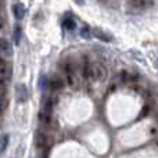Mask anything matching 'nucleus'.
<instances>
[{
    "label": "nucleus",
    "mask_w": 158,
    "mask_h": 158,
    "mask_svg": "<svg viewBox=\"0 0 158 158\" xmlns=\"http://www.w3.org/2000/svg\"><path fill=\"white\" fill-rule=\"evenodd\" d=\"M21 35H22L21 27L15 25V27H14V42H15V44H19V42H21Z\"/></svg>",
    "instance_id": "1a4fd4ad"
},
{
    "label": "nucleus",
    "mask_w": 158,
    "mask_h": 158,
    "mask_svg": "<svg viewBox=\"0 0 158 158\" xmlns=\"http://www.w3.org/2000/svg\"><path fill=\"white\" fill-rule=\"evenodd\" d=\"M108 71L107 68L100 63H92L89 64V79L93 82H104L107 79Z\"/></svg>",
    "instance_id": "f257e3e1"
},
{
    "label": "nucleus",
    "mask_w": 158,
    "mask_h": 158,
    "mask_svg": "<svg viewBox=\"0 0 158 158\" xmlns=\"http://www.w3.org/2000/svg\"><path fill=\"white\" fill-rule=\"evenodd\" d=\"M93 35H96L98 39H101V40H106V42H107V40H110L108 36L104 35V33L101 32V31H93Z\"/></svg>",
    "instance_id": "ddd939ff"
},
{
    "label": "nucleus",
    "mask_w": 158,
    "mask_h": 158,
    "mask_svg": "<svg viewBox=\"0 0 158 158\" xmlns=\"http://www.w3.org/2000/svg\"><path fill=\"white\" fill-rule=\"evenodd\" d=\"M156 147H158V139L156 140Z\"/></svg>",
    "instance_id": "dca6fc26"
},
{
    "label": "nucleus",
    "mask_w": 158,
    "mask_h": 158,
    "mask_svg": "<svg viewBox=\"0 0 158 158\" xmlns=\"http://www.w3.org/2000/svg\"><path fill=\"white\" fill-rule=\"evenodd\" d=\"M63 27L65 28V29H74V28L77 27V24H75L74 19H65V21L63 22Z\"/></svg>",
    "instance_id": "f8f14e48"
},
{
    "label": "nucleus",
    "mask_w": 158,
    "mask_h": 158,
    "mask_svg": "<svg viewBox=\"0 0 158 158\" xmlns=\"http://www.w3.org/2000/svg\"><path fill=\"white\" fill-rule=\"evenodd\" d=\"M7 142H8V137H7V136H4V137H3V143H2V147H0V151H3V148L6 147Z\"/></svg>",
    "instance_id": "2eb2a0df"
},
{
    "label": "nucleus",
    "mask_w": 158,
    "mask_h": 158,
    "mask_svg": "<svg viewBox=\"0 0 158 158\" xmlns=\"http://www.w3.org/2000/svg\"><path fill=\"white\" fill-rule=\"evenodd\" d=\"M38 119H39V123H40L43 128H52L53 125V115L50 111H47V110H42V111H39L38 114Z\"/></svg>",
    "instance_id": "7ed1b4c3"
},
{
    "label": "nucleus",
    "mask_w": 158,
    "mask_h": 158,
    "mask_svg": "<svg viewBox=\"0 0 158 158\" xmlns=\"http://www.w3.org/2000/svg\"><path fill=\"white\" fill-rule=\"evenodd\" d=\"M49 87L52 90L61 89V87H63V81H61V78L57 77V75H53V77L49 79Z\"/></svg>",
    "instance_id": "6e6552de"
},
{
    "label": "nucleus",
    "mask_w": 158,
    "mask_h": 158,
    "mask_svg": "<svg viewBox=\"0 0 158 158\" xmlns=\"http://www.w3.org/2000/svg\"><path fill=\"white\" fill-rule=\"evenodd\" d=\"M81 36L82 38H85V39H90L92 33H90V28L87 27V25H85V27L81 29Z\"/></svg>",
    "instance_id": "9b49d317"
},
{
    "label": "nucleus",
    "mask_w": 158,
    "mask_h": 158,
    "mask_svg": "<svg viewBox=\"0 0 158 158\" xmlns=\"http://www.w3.org/2000/svg\"><path fill=\"white\" fill-rule=\"evenodd\" d=\"M35 143L38 147L46 148V147H50V146L53 144V139L49 133L39 131V132H36V135H35Z\"/></svg>",
    "instance_id": "f03ea898"
},
{
    "label": "nucleus",
    "mask_w": 158,
    "mask_h": 158,
    "mask_svg": "<svg viewBox=\"0 0 158 158\" xmlns=\"http://www.w3.org/2000/svg\"><path fill=\"white\" fill-rule=\"evenodd\" d=\"M136 79H137L136 75H132L126 71H123L122 74H121V81L122 82H133V81H136Z\"/></svg>",
    "instance_id": "9d476101"
},
{
    "label": "nucleus",
    "mask_w": 158,
    "mask_h": 158,
    "mask_svg": "<svg viewBox=\"0 0 158 158\" xmlns=\"http://www.w3.org/2000/svg\"><path fill=\"white\" fill-rule=\"evenodd\" d=\"M150 136L151 137H157L158 136V122L150 128Z\"/></svg>",
    "instance_id": "4468645a"
},
{
    "label": "nucleus",
    "mask_w": 158,
    "mask_h": 158,
    "mask_svg": "<svg viewBox=\"0 0 158 158\" xmlns=\"http://www.w3.org/2000/svg\"><path fill=\"white\" fill-rule=\"evenodd\" d=\"M15 98L18 103H25L28 100V90L25 85H18L15 87Z\"/></svg>",
    "instance_id": "423d86ee"
},
{
    "label": "nucleus",
    "mask_w": 158,
    "mask_h": 158,
    "mask_svg": "<svg viewBox=\"0 0 158 158\" xmlns=\"http://www.w3.org/2000/svg\"><path fill=\"white\" fill-rule=\"evenodd\" d=\"M13 14L18 21H21L25 15V7L22 3H14L13 4Z\"/></svg>",
    "instance_id": "0eeeda50"
},
{
    "label": "nucleus",
    "mask_w": 158,
    "mask_h": 158,
    "mask_svg": "<svg viewBox=\"0 0 158 158\" xmlns=\"http://www.w3.org/2000/svg\"><path fill=\"white\" fill-rule=\"evenodd\" d=\"M13 56V47L6 39H0V63Z\"/></svg>",
    "instance_id": "20e7f679"
},
{
    "label": "nucleus",
    "mask_w": 158,
    "mask_h": 158,
    "mask_svg": "<svg viewBox=\"0 0 158 158\" xmlns=\"http://www.w3.org/2000/svg\"><path fill=\"white\" fill-rule=\"evenodd\" d=\"M10 77H11V65L7 61L0 63V86H3L10 79Z\"/></svg>",
    "instance_id": "39448f33"
}]
</instances>
